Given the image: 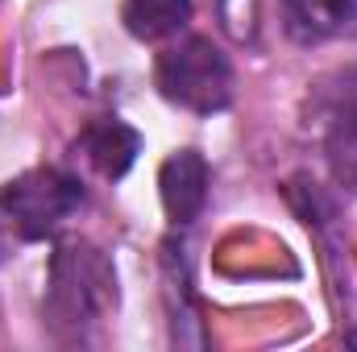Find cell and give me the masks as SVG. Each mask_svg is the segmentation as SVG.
<instances>
[{
	"label": "cell",
	"instance_id": "8992f818",
	"mask_svg": "<svg viewBox=\"0 0 357 352\" xmlns=\"http://www.w3.org/2000/svg\"><path fill=\"white\" fill-rule=\"evenodd\" d=\"M282 29L299 46L357 33V0H282Z\"/></svg>",
	"mask_w": 357,
	"mask_h": 352
},
{
	"label": "cell",
	"instance_id": "9c48e42d",
	"mask_svg": "<svg viewBox=\"0 0 357 352\" xmlns=\"http://www.w3.org/2000/svg\"><path fill=\"white\" fill-rule=\"evenodd\" d=\"M324 162L337 186L357 191V125H324Z\"/></svg>",
	"mask_w": 357,
	"mask_h": 352
},
{
	"label": "cell",
	"instance_id": "277c9868",
	"mask_svg": "<svg viewBox=\"0 0 357 352\" xmlns=\"http://www.w3.org/2000/svg\"><path fill=\"white\" fill-rule=\"evenodd\" d=\"M208 162L199 150H178L162 162L158 170V195H162V207H167V220L175 228H187L199 220V211L208 207Z\"/></svg>",
	"mask_w": 357,
	"mask_h": 352
},
{
	"label": "cell",
	"instance_id": "6da1fadb",
	"mask_svg": "<svg viewBox=\"0 0 357 352\" xmlns=\"http://www.w3.org/2000/svg\"><path fill=\"white\" fill-rule=\"evenodd\" d=\"M116 307V273L112 262L88 245L67 241L50 257L46 282V323L59 340H88V332Z\"/></svg>",
	"mask_w": 357,
	"mask_h": 352
},
{
	"label": "cell",
	"instance_id": "5b68a950",
	"mask_svg": "<svg viewBox=\"0 0 357 352\" xmlns=\"http://www.w3.org/2000/svg\"><path fill=\"white\" fill-rule=\"evenodd\" d=\"M75 154H79L100 178L116 182V178L129 175V166L137 162V154H142V137H137V129H129L125 120H116V116H100V120H91L88 129L79 133Z\"/></svg>",
	"mask_w": 357,
	"mask_h": 352
},
{
	"label": "cell",
	"instance_id": "7a4b0ae2",
	"mask_svg": "<svg viewBox=\"0 0 357 352\" xmlns=\"http://www.w3.org/2000/svg\"><path fill=\"white\" fill-rule=\"evenodd\" d=\"M154 83L175 108L212 116L233 104V63L212 38H183L158 54Z\"/></svg>",
	"mask_w": 357,
	"mask_h": 352
},
{
	"label": "cell",
	"instance_id": "3957f363",
	"mask_svg": "<svg viewBox=\"0 0 357 352\" xmlns=\"http://www.w3.org/2000/svg\"><path fill=\"white\" fill-rule=\"evenodd\" d=\"M0 207L21 241H46L84 207V186L59 166H38L0 191Z\"/></svg>",
	"mask_w": 357,
	"mask_h": 352
},
{
	"label": "cell",
	"instance_id": "ba28073f",
	"mask_svg": "<svg viewBox=\"0 0 357 352\" xmlns=\"http://www.w3.org/2000/svg\"><path fill=\"white\" fill-rule=\"evenodd\" d=\"M316 116L324 125H357V67L337 71L316 88Z\"/></svg>",
	"mask_w": 357,
	"mask_h": 352
},
{
	"label": "cell",
	"instance_id": "52a82bcc",
	"mask_svg": "<svg viewBox=\"0 0 357 352\" xmlns=\"http://www.w3.org/2000/svg\"><path fill=\"white\" fill-rule=\"evenodd\" d=\"M121 21L137 42H162L187 29L191 21V0H125Z\"/></svg>",
	"mask_w": 357,
	"mask_h": 352
}]
</instances>
